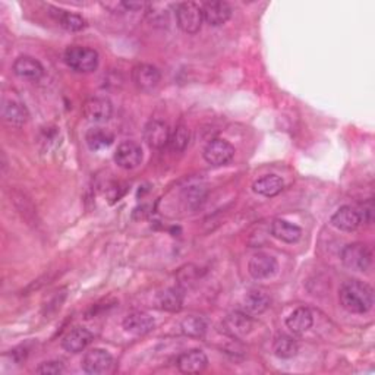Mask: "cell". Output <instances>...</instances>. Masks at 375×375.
<instances>
[{"mask_svg": "<svg viewBox=\"0 0 375 375\" xmlns=\"http://www.w3.org/2000/svg\"><path fill=\"white\" fill-rule=\"evenodd\" d=\"M339 301L351 314H365L374 305V291L364 282L347 280L340 287Z\"/></svg>", "mask_w": 375, "mask_h": 375, "instance_id": "cell-1", "label": "cell"}, {"mask_svg": "<svg viewBox=\"0 0 375 375\" xmlns=\"http://www.w3.org/2000/svg\"><path fill=\"white\" fill-rule=\"evenodd\" d=\"M65 62L75 72H93L98 66V53L90 47L71 46L65 52Z\"/></svg>", "mask_w": 375, "mask_h": 375, "instance_id": "cell-2", "label": "cell"}, {"mask_svg": "<svg viewBox=\"0 0 375 375\" xmlns=\"http://www.w3.org/2000/svg\"><path fill=\"white\" fill-rule=\"evenodd\" d=\"M179 28L186 34H196L203 27V8L194 2H183L176 6Z\"/></svg>", "mask_w": 375, "mask_h": 375, "instance_id": "cell-3", "label": "cell"}, {"mask_svg": "<svg viewBox=\"0 0 375 375\" xmlns=\"http://www.w3.org/2000/svg\"><path fill=\"white\" fill-rule=\"evenodd\" d=\"M342 262L351 270L367 271L372 264V253L365 244H349L342 251Z\"/></svg>", "mask_w": 375, "mask_h": 375, "instance_id": "cell-4", "label": "cell"}, {"mask_svg": "<svg viewBox=\"0 0 375 375\" xmlns=\"http://www.w3.org/2000/svg\"><path fill=\"white\" fill-rule=\"evenodd\" d=\"M235 156V148L230 143L224 140H212L204 148V158L211 166H224Z\"/></svg>", "mask_w": 375, "mask_h": 375, "instance_id": "cell-5", "label": "cell"}, {"mask_svg": "<svg viewBox=\"0 0 375 375\" xmlns=\"http://www.w3.org/2000/svg\"><path fill=\"white\" fill-rule=\"evenodd\" d=\"M132 81L136 89L143 93H152L161 81V73L160 71L148 64L136 65L132 69Z\"/></svg>", "mask_w": 375, "mask_h": 375, "instance_id": "cell-6", "label": "cell"}, {"mask_svg": "<svg viewBox=\"0 0 375 375\" xmlns=\"http://www.w3.org/2000/svg\"><path fill=\"white\" fill-rule=\"evenodd\" d=\"M111 367H113V356L103 349H91L82 359V369L91 375L106 374Z\"/></svg>", "mask_w": 375, "mask_h": 375, "instance_id": "cell-7", "label": "cell"}, {"mask_svg": "<svg viewBox=\"0 0 375 375\" xmlns=\"http://www.w3.org/2000/svg\"><path fill=\"white\" fill-rule=\"evenodd\" d=\"M116 165L125 170H132L138 167L143 161V148L134 141L122 143L115 153Z\"/></svg>", "mask_w": 375, "mask_h": 375, "instance_id": "cell-8", "label": "cell"}, {"mask_svg": "<svg viewBox=\"0 0 375 375\" xmlns=\"http://www.w3.org/2000/svg\"><path fill=\"white\" fill-rule=\"evenodd\" d=\"M82 113L86 120H90L93 123H103L111 118L113 106H111L107 98L93 97L84 103Z\"/></svg>", "mask_w": 375, "mask_h": 375, "instance_id": "cell-9", "label": "cell"}, {"mask_svg": "<svg viewBox=\"0 0 375 375\" xmlns=\"http://www.w3.org/2000/svg\"><path fill=\"white\" fill-rule=\"evenodd\" d=\"M277 270H279V264L276 258L264 253L255 254L251 259H249V264H248L249 274H251V276L257 280L270 279L277 273Z\"/></svg>", "mask_w": 375, "mask_h": 375, "instance_id": "cell-10", "label": "cell"}, {"mask_svg": "<svg viewBox=\"0 0 375 375\" xmlns=\"http://www.w3.org/2000/svg\"><path fill=\"white\" fill-rule=\"evenodd\" d=\"M223 329L229 336L235 337V339H242V337L253 331L254 320L246 312L236 311L229 314L226 320L223 321Z\"/></svg>", "mask_w": 375, "mask_h": 375, "instance_id": "cell-11", "label": "cell"}, {"mask_svg": "<svg viewBox=\"0 0 375 375\" xmlns=\"http://www.w3.org/2000/svg\"><path fill=\"white\" fill-rule=\"evenodd\" d=\"M145 143L156 149L165 148L170 141V129L167 123L161 120H152L144 129Z\"/></svg>", "mask_w": 375, "mask_h": 375, "instance_id": "cell-12", "label": "cell"}, {"mask_svg": "<svg viewBox=\"0 0 375 375\" xmlns=\"http://www.w3.org/2000/svg\"><path fill=\"white\" fill-rule=\"evenodd\" d=\"M14 73L17 77L28 81H37L40 80L44 75V68L39 60L31 57V56H19L14 62Z\"/></svg>", "mask_w": 375, "mask_h": 375, "instance_id": "cell-13", "label": "cell"}, {"mask_svg": "<svg viewBox=\"0 0 375 375\" xmlns=\"http://www.w3.org/2000/svg\"><path fill=\"white\" fill-rule=\"evenodd\" d=\"M178 368L183 374H199L208 367V358L203 351L192 349L178 358Z\"/></svg>", "mask_w": 375, "mask_h": 375, "instance_id": "cell-14", "label": "cell"}, {"mask_svg": "<svg viewBox=\"0 0 375 375\" xmlns=\"http://www.w3.org/2000/svg\"><path fill=\"white\" fill-rule=\"evenodd\" d=\"M201 8L204 21L211 27H220L232 17V8L226 2H205Z\"/></svg>", "mask_w": 375, "mask_h": 375, "instance_id": "cell-15", "label": "cell"}, {"mask_svg": "<svg viewBox=\"0 0 375 375\" xmlns=\"http://www.w3.org/2000/svg\"><path fill=\"white\" fill-rule=\"evenodd\" d=\"M93 342V333L84 327H75L68 331L62 340V346L71 354H80Z\"/></svg>", "mask_w": 375, "mask_h": 375, "instance_id": "cell-16", "label": "cell"}, {"mask_svg": "<svg viewBox=\"0 0 375 375\" xmlns=\"http://www.w3.org/2000/svg\"><path fill=\"white\" fill-rule=\"evenodd\" d=\"M123 329L134 336H144L154 329V320L145 312H131L123 320Z\"/></svg>", "mask_w": 375, "mask_h": 375, "instance_id": "cell-17", "label": "cell"}, {"mask_svg": "<svg viewBox=\"0 0 375 375\" xmlns=\"http://www.w3.org/2000/svg\"><path fill=\"white\" fill-rule=\"evenodd\" d=\"M331 224L336 229H339V230L354 232V230H356L359 228V224H360L359 211L352 208V207H349V205L340 207L333 214Z\"/></svg>", "mask_w": 375, "mask_h": 375, "instance_id": "cell-18", "label": "cell"}, {"mask_svg": "<svg viewBox=\"0 0 375 375\" xmlns=\"http://www.w3.org/2000/svg\"><path fill=\"white\" fill-rule=\"evenodd\" d=\"M2 116L12 127H24L28 120V110L18 100L6 98L2 106Z\"/></svg>", "mask_w": 375, "mask_h": 375, "instance_id": "cell-19", "label": "cell"}, {"mask_svg": "<svg viewBox=\"0 0 375 375\" xmlns=\"http://www.w3.org/2000/svg\"><path fill=\"white\" fill-rule=\"evenodd\" d=\"M271 235L282 242L295 244L301 239L302 230H301V228H298L296 224L277 219L271 223Z\"/></svg>", "mask_w": 375, "mask_h": 375, "instance_id": "cell-20", "label": "cell"}, {"mask_svg": "<svg viewBox=\"0 0 375 375\" xmlns=\"http://www.w3.org/2000/svg\"><path fill=\"white\" fill-rule=\"evenodd\" d=\"M312 322H314L312 312L308 308H298L287 317L286 326L293 334H304L312 327Z\"/></svg>", "mask_w": 375, "mask_h": 375, "instance_id": "cell-21", "label": "cell"}, {"mask_svg": "<svg viewBox=\"0 0 375 375\" xmlns=\"http://www.w3.org/2000/svg\"><path fill=\"white\" fill-rule=\"evenodd\" d=\"M283 188L284 182L282 178L276 176V174H267V176H262L254 182L253 191L262 196H276L283 191Z\"/></svg>", "mask_w": 375, "mask_h": 375, "instance_id": "cell-22", "label": "cell"}, {"mask_svg": "<svg viewBox=\"0 0 375 375\" xmlns=\"http://www.w3.org/2000/svg\"><path fill=\"white\" fill-rule=\"evenodd\" d=\"M270 305V296L262 289H253L244 298V308L248 314H261Z\"/></svg>", "mask_w": 375, "mask_h": 375, "instance_id": "cell-23", "label": "cell"}, {"mask_svg": "<svg viewBox=\"0 0 375 375\" xmlns=\"http://www.w3.org/2000/svg\"><path fill=\"white\" fill-rule=\"evenodd\" d=\"M48 9L52 10V12H48V14L68 31H81L86 27L85 19L77 14H71V12L56 9V8H48Z\"/></svg>", "mask_w": 375, "mask_h": 375, "instance_id": "cell-24", "label": "cell"}, {"mask_svg": "<svg viewBox=\"0 0 375 375\" xmlns=\"http://www.w3.org/2000/svg\"><path fill=\"white\" fill-rule=\"evenodd\" d=\"M85 141L93 152H100V149L109 148L113 144L115 135L103 128H91L85 135Z\"/></svg>", "mask_w": 375, "mask_h": 375, "instance_id": "cell-25", "label": "cell"}, {"mask_svg": "<svg viewBox=\"0 0 375 375\" xmlns=\"http://www.w3.org/2000/svg\"><path fill=\"white\" fill-rule=\"evenodd\" d=\"M298 343L295 342L293 337L282 334L279 336L276 340L273 343V352L277 358L282 359H291L293 356H296L298 354Z\"/></svg>", "mask_w": 375, "mask_h": 375, "instance_id": "cell-26", "label": "cell"}, {"mask_svg": "<svg viewBox=\"0 0 375 375\" xmlns=\"http://www.w3.org/2000/svg\"><path fill=\"white\" fill-rule=\"evenodd\" d=\"M158 304L166 311L176 312L183 305V293L176 289V287H170V289H166L163 293H160Z\"/></svg>", "mask_w": 375, "mask_h": 375, "instance_id": "cell-27", "label": "cell"}, {"mask_svg": "<svg viewBox=\"0 0 375 375\" xmlns=\"http://www.w3.org/2000/svg\"><path fill=\"white\" fill-rule=\"evenodd\" d=\"M182 331L188 337L199 339V337H203L207 331V322L203 317H188L182 321Z\"/></svg>", "mask_w": 375, "mask_h": 375, "instance_id": "cell-28", "label": "cell"}, {"mask_svg": "<svg viewBox=\"0 0 375 375\" xmlns=\"http://www.w3.org/2000/svg\"><path fill=\"white\" fill-rule=\"evenodd\" d=\"M191 140V132L188 129L185 123H179L176 128H174L173 134H170V141L169 145L173 149V152L181 153L188 147Z\"/></svg>", "mask_w": 375, "mask_h": 375, "instance_id": "cell-29", "label": "cell"}, {"mask_svg": "<svg viewBox=\"0 0 375 375\" xmlns=\"http://www.w3.org/2000/svg\"><path fill=\"white\" fill-rule=\"evenodd\" d=\"M37 374H44V375H56L64 372V364L59 360H48L40 364V367H37L35 369Z\"/></svg>", "mask_w": 375, "mask_h": 375, "instance_id": "cell-30", "label": "cell"}, {"mask_svg": "<svg viewBox=\"0 0 375 375\" xmlns=\"http://www.w3.org/2000/svg\"><path fill=\"white\" fill-rule=\"evenodd\" d=\"M362 210H364V212H359L360 223L365 221V223L371 224L372 220H374V203H372V199H369L368 203H365L364 207H362Z\"/></svg>", "mask_w": 375, "mask_h": 375, "instance_id": "cell-31", "label": "cell"}]
</instances>
